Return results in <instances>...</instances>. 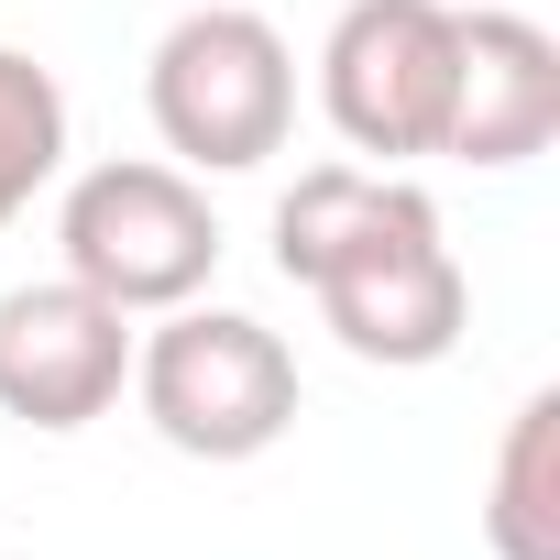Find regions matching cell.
Instances as JSON below:
<instances>
[{"label":"cell","mask_w":560,"mask_h":560,"mask_svg":"<svg viewBox=\"0 0 560 560\" xmlns=\"http://www.w3.org/2000/svg\"><path fill=\"white\" fill-rule=\"evenodd\" d=\"M462 12L451 0H352L319 45V110L363 165H418L451 132Z\"/></svg>","instance_id":"cell-5"},{"label":"cell","mask_w":560,"mask_h":560,"mask_svg":"<svg viewBox=\"0 0 560 560\" xmlns=\"http://www.w3.org/2000/svg\"><path fill=\"white\" fill-rule=\"evenodd\" d=\"M549 132H560V34L527 12H462V78H451L440 154L505 176V165L549 154Z\"/></svg>","instance_id":"cell-7"},{"label":"cell","mask_w":560,"mask_h":560,"mask_svg":"<svg viewBox=\"0 0 560 560\" xmlns=\"http://www.w3.org/2000/svg\"><path fill=\"white\" fill-rule=\"evenodd\" d=\"M132 396L154 418L165 451L187 462H253L298 429V352L275 341L264 319L242 308H165L143 341H132Z\"/></svg>","instance_id":"cell-3"},{"label":"cell","mask_w":560,"mask_h":560,"mask_svg":"<svg viewBox=\"0 0 560 560\" xmlns=\"http://www.w3.org/2000/svg\"><path fill=\"white\" fill-rule=\"evenodd\" d=\"M67 165V89L45 56L23 45H0V231H12Z\"/></svg>","instance_id":"cell-9"},{"label":"cell","mask_w":560,"mask_h":560,"mask_svg":"<svg viewBox=\"0 0 560 560\" xmlns=\"http://www.w3.org/2000/svg\"><path fill=\"white\" fill-rule=\"evenodd\" d=\"M275 275L319 298V319L352 363H385V374L451 363L462 319H472L462 253H451L429 187H407L396 165H308L275 198Z\"/></svg>","instance_id":"cell-1"},{"label":"cell","mask_w":560,"mask_h":560,"mask_svg":"<svg viewBox=\"0 0 560 560\" xmlns=\"http://www.w3.org/2000/svg\"><path fill=\"white\" fill-rule=\"evenodd\" d=\"M143 110H154L165 165H187V176H253L298 132V56H287V34H275L264 12L209 0V12L165 23V45L143 67Z\"/></svg>","instance_id":"cell-2"},{"label":"cell","mask_w":560,"mask_h":560,"mask_svg":"<svg viewBox=\"0 0 560 560\" xmlns=\"http://www.w3.org/2000/svg\"><path fill=\"white\" fill-rule=\"evenodd\" d=\"M132 385V319L110 298H89L78 275H45V287L0 298V407L23 429L67 440L89 418H110Z\"/></svg>","instance_id":"cell-6"},{"label":"cell","mask_w":560,"mask_h":560,"mask_svg":"<svg viewBox=\"0 0 560 560\" xmlns=\"http://www.w3.org/2000/svg\"><path fill=\"white\" fill-rule=\"evenodd\" d=\"M56 242H67V275L89 298H110L121 319H165V308L209 298V275H220V209L165 154L89 165L56 209Z\"/></svg>","instance_id":"cell-4"},{"label":"cell","mask_w":560,"mask_h":560,"mask_svg":"<svg viewBox=\"0 0 560 560\" xmlns=\"http://www.w3.org/2000/svg\"><path fill=\"white\" fill-rule=\"evenodd\" d=\"M483 549L494 560H560V385L516 396L483 483Z\"/></svg>","instance_id":"cell-8"}]
</instances>
